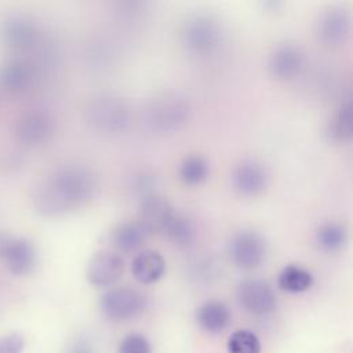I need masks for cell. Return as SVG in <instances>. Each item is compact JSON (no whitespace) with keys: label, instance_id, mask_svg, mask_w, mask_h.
<instances>
[{"label":"cell","instance_id":"cell-25","mask_svg":"<svg viewBox=\"0 0 353 353\" xmlns=\"http://www.w3.org/2000/svg\"><path fill=\"white\" fill-rule=\"evenodd\" d=\"M229 353H261L258 336L248 330H237L228 339Z\"/></svg>","mask_w":353,"mask_h":353},{"label":"cell","instance_id":"cell-26","mask_svg":"<svg viewBox=\"0 0 353 353\" xmlns=\"http://www.w3.org/2000/svg\"><path fill=\"white\" fill-rule=\"evenodd\" d=\"M119 353H152L149 341L141 334L127 335L119 346Z\"/></svg>","mask_w":353,"mask_h":353},{"label":"cell","instance_id":"cell-3","mask_svg":"<svg viewBox=\"0 0 353 353\" xmlns=\"http://www.w3.org/2000/svg\"><path fill=\"white\" fill-rule=\"evenodd\" d=\"M84 114L88 125L103 135L123 134L132 124L131 105L113 92H99L90 98Z\"/></svg>","mask_w":353,"mask_h":353},{"label":"cell","instance_id":"cell-21","mask_svg":"<svg viewBox=\"0 0 353 353\" xmlns=\"http://www.w3.org/2000/svg\"><path fill=\"white\" fill-rule=\"evenodd\" d=\"M316 243L321 251L336 252L347 243V229L339 222H325L316 232Z\"/></svg>","mask_w":353,"mask_h":353},{"label":"cell","instance_id":"cell-15","mask_svg":"<svg viewBox=\"0 0 353 353\" xmlns=\"http://www.w3.org/2000/svg\"><path fill=\"white\" fill-rule=\"evenodd\" d=\"M34 65L26 59L11 58L0 66V85L10 94H25L36 83Z\"/></svg>","mask_w":353,"mask_h":353},{"label":"cell","instance_id":"cell-5","mask_svg":"<svg viewBox=\"0 0 353 353\" xmlns=\"http://www.w3.org/2000/svg\"><path fill=\"white\" fill-rule=\"evenodd\" d=\"M266 252L263 237L254 230L237 232L228 244L230 261L244 270H252L261 266L266 259Z\"/></svg>","mask_w":353,"mask_h":353},{"label":"cell","instance_id":"cell-27","mask_svg":"<svg viewBox=\"0 0 353 353\" xmlns=\"http://www.w3.org/2000/svg\"><path fill=\"white\" fill-rule=\"evenodd\" d=\"M154 175L148 172V171H139L137 172L132 179H131V188L135 193L141 194L142 197L154 193L152 189L156 185V179L153 178Z\"/></svg>","mask_w":353,"mask_h":353},{"label":"cell","instance_id":"cell-22","mask_svg":"<svg viewBox=\"0 0 353 353\" xmlns=\"http://www.w3.org/2000/svg\"><path fill=\"white\" fill-rule=\"evenodd\" d=\"M279 287L287 292H303L313 284V276L299 265H287L281 269L277 279Z\"/></svg>","mask_w":353,"mask_h":353},{"label":"cell","instance_id":"cell-28","mask_svg":"<svg viewBox=\"0 0 353 353\" xmlns=\"http://www.w3.org/2000/svg\"><path fill=\"white\" fill-rule=\"evenodd\" d=\"M23 346L25 339L17 332L0 336V353H22Z\"/></svg>","mask_w":353,"mask_h":353},{"label":"cell","instance_id":"cell-24","mask_svg":"<svg viewBox=\"0 0 353 353\" xmlns=\"http://www.w3.org/2000/svg\"><path fill=\"white\" fill-rule=\"evenodd\" d=\"M208 174V161L199 154L185 157L179 165V176L186 185H200L207 179Z\"/></svg>","mask_w":353,"mask_h":353},{"label":"cell","instance_id":"cell-2","mask_svg":"<svg viewBox=\"0 0 353 353\" xmlns=\"http://www.w3.org/2000/svg\"><path fill=\"white\" fill-rule=\"evenodd\" d=\"M193 116L190 101L174 91L161 92L148 101L142 110L145 127L154 134H171L182 130Z\"/></svg>","mask_w":353,"mask_h":353},{"label":"cell","instance_id":"cell-11","mask_svg":"<svg viewBox=\"0 0 353 353\" xmlns=\"http://www.w3.org/2000/svg\"><path fill=\"white\" fill-rule=\"evenodd\" d=\"M236 296L239 303L252 314H268L276 309V295L272 287L258 279L243 280L237 285Z\"/></svg>","mask_w":353,"mask_h":353},{"label":"cell","instance_id":"cell-13","mask_svg":"<svg viewBox=\"0 0 353 353\" xmlns=\"http://www.w3.org/2000/svg\"><path fill=\"white\" fill-rule=\"evenodd\" d=\"M269 182V174L262 163L254 159L240 161L232 172V185L241 196H256L262 193Z\"/></svg>","mask_w":353,"mask_h":353},{"label":"cell","instance_id":"cell-23","mask_svg":"<svg viewBox=\"0 0 353 353\" xmlns=\"http://www.w3.org/2000/svg\"><path fill=\"white\" fill-rule=\"evenodd\" d=\"M174 244L179 247L190 245L196 239V226L190 218L175 212L163 232Z\"/></svg>","mask_w":353,"mask_h":353},{"label":"cell","instance_id":"cell-14","mask_svg":"<svg viewBox=\"0 0 353 353\" xmlns=\"http://www.w3.org/2000/svg\"><path fill=\"white\" fill-rule=\"evenodd\" d=\"M124 272V261L120 254L102 250L92 255L87 266V280L92 285L105 287L116 283Z\"/></svg>","mask_w":353,"mask_h":353},{"label":"cell","instance_id":"cell-1","mask_svg":"<svg viewBox=\"0 0 353 353\" xmlns=\"http://www.w3.org/2000/svg\"><path fill=\"white\" fill-rule=\"evenodd\" d=\"M97 188L95 174L87 167L62 165L36 185L33 204L44 216H62L87 204Z\"/></svg>","mask_w":353,"mask_h":353},{"label":"cell","instance_id":"cell-20","mask_svg":"<svg viewBox=\"0 0 353 353\" xmlns=\"http://www.w3.org/2000/svg\"><path fill=\"white\" fill-rule=\"evenodd\" d=\"M148 232L141 226L138 221H127L120 223L112 233L113 244L124 252L135 251L139 248L148 237Z\"/></svg>","mask_w":353,"mask_h":353},{"label":"cell","instance_id":"cell-7","mask_svg":"<svg viewBox=\"0 0 353 353\" xmlns=\"http://www.w3.org/2000/svg\"><path fill=\"white\" fill-rule=\"evenodd\" d=\"M146 307V296L128 287L112 288L102 295L101 309L110 320H127L138 316Z\"/></svg>","mask_w":353,"mask_h":353},{"label":"cell","instance_id":"cell-16","mask_svg":"<svg viewBox=\"0 0 353 353\" xmlns=\"http://www.w3.org/2000/svg\"><path fill=\"white\" fill-rule=\"evenodd\" d=\"M175 211L170 201L156 193L142 197L138 208V222L148 232H164Z\"/></svg>","mask_w":353,"mask_h":353},{"label":"cell","instance_id":"cell-12","mask_svg":"<svg viewBox=\"0 0 353 353\" xmlns=\"http://www.w3.org/2000/svg\"><path fill=\"white\" fill-rule=\"evenodd\" d=\"M350 26L352 18L347 8L342 6H332L320 14L316 22V33L324 44L335 46L347 39Z\"/></svg>","mask_w":353,"mask_h":353},{"label":"cell","instance_id":"cell-10","mask_svg":"<svg viewBox=\"0 0 353 353\" xmlns=\"http://www.w3.org/2000/svg\"><path fill=\"white\" fill-rule=\"evenodd\" d=\"M39 36V25L26 14H8L0 23V39L10 48L32 47L37 43Z\"/></svg>","mask_w":353,"mask_h":353},{"label":"cell","instance_id":"cell-19","mask_svg":"<svg viewBox=\"0 0 353 353\" xmlns=\"http://www.w3.org/2000/svg\"><path fill=\"white\" fill-rule=\"evenodd\" d=\"M327 134L331 141L336 143L349 142L353 134V114H352V101L346 98L332 113Z\"/></svg>","mask_w":353,"mask_h":353},{"label":"cell","instance_id":"cell-4","mask_svg":"<svg viewBox=\"0 0 353 353\" xmlns=\"http://www.w3.org/2000/svg\"><path fill=\"white\" fill-rule=\"evenodd\" d=\"M183 50L196 58H208L216 54L225 43V29L219 19L208 14L190 15L179 33Z\"/></svg>","mask_w":353,"mask_h":353},{"label":"cell","instance_id":"cell-18","mask_svg":"<svg viewBox=\"0 0 353 353\" xmlns=\"http://www.w3.org/2000/svg\"><path fill=\"white\" fill-rule=\"evenodd\" d=\"M196 320L199 325L211 334H218L223 331L230 323L229 307L218 301H210L203 303L197 313Z\"/></svg>","mask_w":353,"mask_h":353},{"label":"cell","instance_id":"cell-8","mask_svg":"<svg viewBox=\"0 0 353 353\" xmlns=\"http://www.w3.org/2000/svg\"><path fill=\"white\" fill-rule=\"evenodd\" d=\"M55 128L54 117L46 109H29L15 123V135L23 145L36 146L47 142Z\"/></svg>","mask_w":353,"mask_h":353},{"label":"cell","instance_id":"cell-9","mask_svg":"<svg viewBox=\"0 0 353 353\" xmlns=\"http://www.w3.org/2000/svg\"><path fill=\"white\" fill-rule=\"evenodd\" d=\"M306 63L305 52L294 43H283L276 46L268 58L269 74L279 81H290L296 79Z\"/></svg>","mask_w":353,"mask_h":353},{"label":"cell","instance_id":"cell-29","mask_svg":"<svg viewBox=\"0 0 353 353\" xmlns=\"http://www.w3.org/2000/svg\"><path fill=\"white\" fill-rule=\"evenodd\" d=\"M74 353H85V352H84V350H83V352H81V350H77V352H74Z\"/></svg>","mask_w":353,"mask_h":353},{"label":"cell","instance_id":"cell-17","mask_svg":"<svg viewBox=\"0 0 353 353\" xmlns=\"http://www.w3.org/2000/svg\"><path fill=\"white\" fill-rule=\"evenodd\" d=\"M165 272L163 255L153 250L139 252L131 262V273L141 284H153L159 281Z\"/></svg>","mask_w":353,"mask_h":353},{"label":"cell","instance_id":"cell-6","mask_svg":"<svg viewBox=\"0 0 353 353\" xmlns=\"http://www.w3.org/2000/svg\"><path fill=\"white\" fill-rule=\"evenodd\" d=\"M0 261L12 274H28L37 262L34 245L25 237L10 233L0 234Z\"/></svg>","mask_w":353,"mask_h":353}]
</instances>
